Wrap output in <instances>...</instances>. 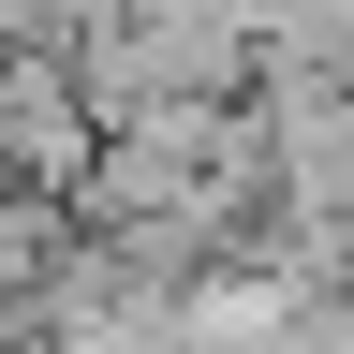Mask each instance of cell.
<instances>
[{
    "label": "cell",
    "instance_id": "obj_1",
    "mask_svg": "<svg viewBox=\"0 0 354 354\" xmlns=\"http://www.w3.org/2000/svg\"><path fill=\"white\" fill-rule=\"evenodd\" d=\"M15 133H30V192L59 207V192H74V162H88V118H74V74H59V59H30V74H15Z\"/></svg>",
    "mask_w": 354,
    "mask_h": 354
}]
</instances>
